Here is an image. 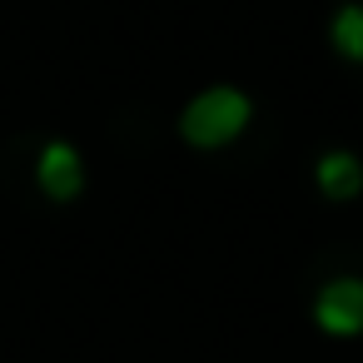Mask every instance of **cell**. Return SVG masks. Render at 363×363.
I'll return each mask as SVG.
<instances>
[{"label": "cell", "instance_id": "5", "mask_svg": "<svg viewBox=\"0 0 363 363\" xmlns=\"http://www.w3.org/2000/svg\"><path fill=\"white\" fill-rule=\"evenodd\" d=\"M328 45H333L338 60L363 65V6H358V0H348V6L333 11V21H328Z\"/></svg>", "mask_w": 363, "mask_h": 363}, {"label": "cell", "instance_id": "2", "mask_svg": "<svg viewBox=\"0 0 363 363\" xmlns=\"http://www.w3.org/2000/svg\"><path fill=\"white\" fill-rule=\"evenodd\" d=\"M313 328L328 338H363V274H333L313 294Z\"/></svg>", "mask_w": 363, "mask_h": 363}, {"label": "cell", "instance_id": "1", "mask_svg": "<svg viewBox=\"0 0 363 363\" xmlns=\"http://www.w3.org/2000/svg\"><path fill=\"white\" fill-rule=\"evenodd\" d=\"M249 120H254V100L239 85H209L179 110V140L189 150L214 155V150H229L249 130Z\"/></svg>", "mask_w": 363, "mask_h": 363}, {"label": "cell", "instance_id": "3", "mask_svg": "<svg viewBox=\"0 0 363 363\" xmlns=\"http://www.w3.org/2000/svg\"><path fill=\"white\" fill-rule=\"evenodd\" d=\"M35 184L55 204L80 199V189H85V160H80V150L70 140H50L40 150V160H35Z\"/></svg>", "mask_w": 363, "mask_h": 363}, {"label": "cell", "instance_id": "4", "mask_svg": "<svg viewBox=\"0 0 363 363\" xmlns=\"http://www.w3.org/2000/svg\"><path fill=\"white\" fill-rule=\"evenodd\" d=\"M313 184L328 204H348L363 194V160L353 150H323L313 160Z\"/></svg>", "mask_w": 363, "mask_h": 363}]
</instances>
